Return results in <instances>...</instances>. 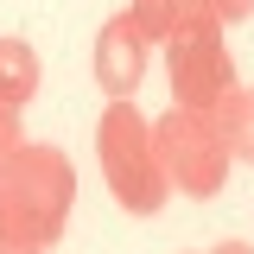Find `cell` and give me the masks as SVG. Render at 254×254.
<instances>
[{
  "label": "cell",
  "mask_w": 254,
  "mask_h": 254,
  "mask_svg": "<svg viewBox=\"0 0 254 254\" xmlns=\"http://www.w3.org/2000/svg\"><path fill=\"white\" fill-rule=\"evenodd\" d=\"M0 185H6V235L26 248H51L70 216V190H76L70 159L58 146H13L0 159Z\"/></svg>",
  "instance_id": "obj_1"
},
{
  "label": "cell",
  "mask_w": 254,
  "mask_h": 254,
  "mask_svg": "<svg viewBox=\"0 0 254 254\" xmlns=\"http://www.w3.org/2000/svg\"><path fill=\"white\" fill-rule=\"evenodd\" d=\"M95 159H102V178L115 190V203L133 210V216H153L159 203L172 197L159 146H153V121H140L133 102H108V115L95 127Z\"/></svg>",
  "instance_id": "obj_2"
},
{
  "label": "cell",
  "mask_w": 254,
  "mask_h": 254,
  "mask_svg": "<svg viewBox=\"0 0 254 254\" xmlns=\"http://www.w3.org/2000/svg\"><path fill=\"white\" fill-rule=\"evenodd\" d=\"M153 146L165 165V185H178L185 197H216L229 178V140H222L216 115L203 108H172L165 121H153Z\"/></svg>",
  "instance_id": "obj_3"
},
{
  "label": "cell",
  "mask_w": 254,
  "mask_h": 254,
  "mask_svg": "<svg viewBox=\"0 0 254 254\" xmlns=\"http://www.w3.org/2000/svg\"><path fill=\"white\" fill-rule=\"evenodd\" d=\"M165 70H172V108H203L216 115L229 89H235V58L222 26H190L165 45Z\"/></svg>",
  "instance_id": "obj_4"
},
{
  "label": "cell",
  "mask_w": 254,
  "mask_h": 254,
  "mask_svg": "<svg viewBox=\"0 0 254 254\" xmlns=\"http://www.w3.org/2000/svg\"><path fill=\"white\" fill-rule=\"evenodd\" d=\"M140 76H146V38L133 32L127 13H115L95 38V83L108 89V102H133Z\"/></svg>",
  "instance_id": "obj_5"
},
{
  "label": "cell",
  "mask_w": 254,
  "mask_h": 254,
  "mask_svg": "<svg viewBox=\"0 0 254 254\" xmlns=\"http://www.w3.org/2000/svg\"><path fill=\"white\" fill-rule=\"evenodd\" d=\"M0 95L13 108L38 95V51H32L26 38H0Z\"/></svg>",
  "instance_id": "obj_6"
},
{
  "label": "cell",
  "mask_w": 254,
  "mask_h": 254,
  "mask_svg": "<svg viewBox=\"0 0 254 254\" xmlns=\"http://www.w3.org/2000/svg\"><path fill=\"white\" fill-rule=\"evenodd\" d=\"M216 127L229 140V159H248L254 165V89H229V102L216 108Z\"/></svg>",
  "instance_id": "obj_7"
},
{
  "label": "cell",
  "mask_w": 254,
  "mask_h": 254,
  "mask_svg": "<svg viewBox=\"0 0 254 254\" xmlns=\"http://www.w3.org/2000/svg\"><path fill=\"white\" fill-rule=\"evenodd\" d=\"M127 19H133V32H140L146 45H153V38L172 45V38H178V0H133Z\"/></svg>",
  "instance_id": "obj_8"
},
{
  "label": "cell",
  "mask_w": 254,
  "mask_h": 254,
  "mask_svg": "<svg viewBox=\"0 0 254 254\" xmlns=\"http://www.w3.org/2000/svg\"><path fill=\"white\" fill-rule=\"evenodd\" d=\"M13 146H19V108H13V102L0 95V159L13 153Z\"/></svg>",
  "instance_id": "obj_9"
},
{
  "label": "cell",
  "mask_w": 254,
  "mask_h": 254,
  "mask_svg": "<svg viewBox=\"0 0 254 254\" xmlns=\"http://www.w3.org/2000/svg\"><path fill=\"white\" fill-rule=\"evenodd\" d=\"M254 0H216V26H229V19H248Z\"/></svg>",
  "instance_id": "obj_10"
},
{
  "label": "cell",
  "mask_w": 254,
  "mask_h": 254,
  "mask_svg": "<svg viewBox=\"0 0 254 254\" xmlns=\"http://www.w3.org/2000/svg\"><path fill=\"white\" fill-rule=\"evenodd\" d=\"M0 254H45V248H26V242H13V235H6V242H0Z\"/></svg>",
  "instance_id": "obj_11"
},
{
  "label": "cell",
  "mask_w": 254,
  "mask_h": 254,
  "mask_svg": "<svg viewBox=\"0 0 254 254\" xmlns=\"http://www.w3.org/2000/svg\"><path fill=\"white\" fill-rule=\"evenodd\" d=\"M0 235H6V185H0Z\"/></svg>",
  "instance_id": "obj_12"
},
{
  "label": "cell",
  "mask_w": 254,
  "mask_h": 254,
  "mask_svg": "<svg viewBox=\"0 0 254 254\" xmlns=\"http://www.w3.org/2000/svg\"><path fill=\"white\" fill-rule=\"evenodd\" d=\"M216 254H248V248H242V242H229V248H216Z\"/></svg>",
  "instance_id": "obj_13"
}]
</instances>
